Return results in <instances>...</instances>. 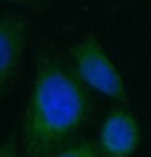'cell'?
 <instances>
[{"label":"cell","mask_w":151,"mask_h":157,"mask_svg":"<svg viewBox=\"0 0 151 157\" xmlns=\"http://www.w3.org/2000/svg\"><path fill=\"white\" fill-rule=\"evenodd\" d=\"M91 115V97L75 70L49 52L38 60L23 125L25 157H52Z\"/></svg>","instance_id":"obj_1"},{"label":"cell","mask_w":151,"mask_h":157,"mask_svg":"<svg viewBox=\"0 0 151 157\" xmlns=\"http://www.w3.org/2000/svg\"><path fill=\"white\" fill-rule=\"evenodd\" d=\"M73 70L91 89L117 102L127 101V91L119 70L94 37H85L72 47Z\"/></svg>","instance_id":"obj_2"},{"label":"cell","mask_w":151,"mask_h":157,"mask_svg":"<svg viewBox=\"0 0 151 157\" xmlns=\"http://www.w3.org/2000/svg\"><path fill=\"white\" fill-rule=\"evenodd\" d=\"M140 139V125L129 110L115 109L104 118L99 131V147L106 157H130Z\"/></svg>","instance_id":"obj_3"},{"label":"cell","mask_w":151,"mask_h":157,"mask_svg":"<svg viewBox=\"0 0 151 157\" xmlns=\"http://www.w3.org/2000/svg\"><path fill=\"white\" fill-rule=\"evenodd\" d=\"M28 39L26 21L16 15H3L0 20V86L7 91L18 71Z\"/></svg>","instance_id":"obj_4"},{"label":"cell","mask_w":151,"mask_h":157,"mask_svg":"<svg viewBox=\"0 0 151 157\" xmlns=\"http://www.w3.org/2000/svg\"><path fill=\"white\" fill-rule=\"evenodd\" d=\"M102 152L91 143H77L67 144L52 157H102Z\"/></svg>","instance_id":"obj_5"},{"label":"cell","mask_w":151,"mask_h":157,"mask_svg":"<svg viewBox=\"0 0 151 157\" xmlns=\"http://www.w3.org/2000/svg\"><path fill=\"white\" fill-rule=\"evenodd\" d=\"M18 151H16V143L13 138H8L7 141L0 147V157H16Z\"/></svg>","instance_id":"obj_6"},{"label":"cell","mask_w":151,"mask_h":157,"mask_svg":"<svg viewBox=\"0 0 151 157\" xmlns=\"http://www.w3.org/2000/svg\"><path fill=\"white\" fill-rule=\"evenodd\" d=\"M3 2L15 3V5H21V7H34V5H38L39 0H3Z\"/></svg>","instance_id":"obj_7"}]
</instances>
